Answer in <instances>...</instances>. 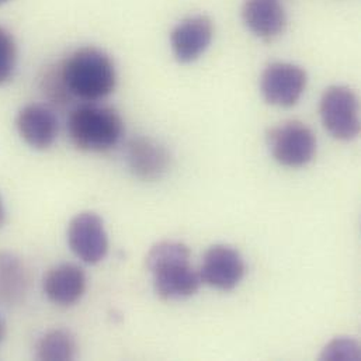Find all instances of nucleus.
<instances>
[{"label":"nucleus","mask_w":361,"mask_h":361,"mask_svg":"<svg viewBox=\"0 0 361 361\" xmlns=\"http://www.w3.org/2000/svg\"><path fill=\"white\" fill-rule=\"evenodd\" d=\"M4 221H6V208H4L3 200L0 197V226L4 224Z\"/></svg>","instance_id":"19"},{"label":"nucleus","mask_w":361,"mask_h":361,"mask_svg":"<svg viewBox=\"0 0 361 361\" xmlns=\"http://www.w3.org/2000/svg\"><path fill=\"white\" fill-rule=\"evenodd\" d=\"M87 288V279L82 267L72 263H62L48 270L42 280L45 297L58 307L78 304Z\"/></svg>","instance_id":"12"},{"label":"nucleus","mask_w":361,"mask_h":361,"mask_svg":"<svg viewBox=\"0 0 361 361\" xmlns=\"http://www.w3.org/2000/svg\"><path fill=\"white\" fill-rule=\"evenodd\" d=\"M212 37L214 25L207 16L184 18L171 34V45L175 58L180 63L197 61L209 47Z\"/></svg>","instance_id":"11"},{"label":"nucleus","mask_w":361,"mask_h":361,"mask_svg":"<svg viewBox=\"0 0 361 361\" xmlns=\"http://www.w3.org/2000/svg\"><path fill=\"white\" fill-rule=\"evenodd\" d=\"M66 130L71 142L79 151L103 154L120 144L126 127L117 110L86 103L71 111Z\"/></svg>","instance_id":"3"},{"label":"nucleus","mask_w":361,"mask_h":361,"mask_svg":"<svg viewBox=\"0 0 361 361\" xmlns=\"http://www.w3.org/2000/svg\"><path fill=\"white\" fill-rule=\"evenodd\" d=\"M78 353L76 338L66 329L45 332L35 345V357L42 361L73 360Z\"/></svg>","instance_id":"15"},{"label":"nucleus","mask_w":361,"mask_h":361,"mask_svg":"<svg viewBox=\"0 0 361 361\" xmlns=\"http://www.w3.org/2000/svg\"><path fill=\"white\" fill-rule=\"evenodd\" d=\"M38 87L51 109H65L75 100L63 80L61 62L44 68L38 80Z\"/></svg>","instance_id":"16"},{"label":"nucleus","mask_w":361,"mask_h":361,"mask_svg":"<svg viewBox=\"0 0 361 361\" xmlns=\"http://www.w3.org/2000/svg\"><path fill=\"white\" fill-rule=\"evenodd\" d=\"M321 118L326 131L339 141L360 134V107L356 93L346 86H331L321 99Z\"/></svg>","instance_id":"5"},{"label":"nucleus","mask_w":361,"mask_h":361,"mask_svg":"<svg viewBox=\"0 0 361 361\" xmlns=\"http://www.w3.org/2000/svg\"><path fill=\"white\" fill-rule=\"evenodd\" d=\"M242 17L246 27L264 41L280 37L287 25L286 8L280 0H245Z\"/></svg>","instance_id":"13"},{"label":"nucleus","mask_w":361,"mask_h":361,"mask_svg":"<svg viewBox=\"0 0 361 361\" xmlns=\"http://www.w3.org/2000/svg\"><path fill=\"white\" fill-rule=\"evenodd\" d=\"M4 336H6V322H4V319L0 317V343L3 342Z\"/></svg>","instance_id":"20"},{"label":"nucleus","mask_w":361,"mask_h":361,"mask_svg":"<svg viewBox=\"0 0 361 361\" xmlns=\"http://www.w3.org/2000/svg\"><path fill=\"white\" fill-rule=\"evenodd\" d=\"M10 0H0V6H3V4H6V3H8Z\"/></svg>","instance_id":"21"},{"label":"nucleus","mask_w":361,"mask_h":361,"mask_svg":"<svg viewBox=\"0 0 361 361\" xmlns=\"http://www.w3.org/2000/svg\"><path fill=\"white\" fill-rule=\"evenodd\" d=\"M246 263L243 256L232 246L214 245L202 259L200 277L207 286L219 291H232L243 280Z\"/></svg>","instance_id":"9"},{"label":"nucleus","mask_w":361,"mask_h":361,"mask_svg":"<svg viewBox=\"0 0 361 361\" xmlns=\"http://www.w3.org/2000/svg\"><path fill=\"white\" fill-rule=\"evenodd\" d=\"M68 245L75 256L87 264L103 262L110 246L103 219L92 211L73 216L68 226Z\"/></svg>","instance_id":"6"},{"label":"nucleus","mask_w":361,"mask_h":361,"mask_svg":"<svg viewBox=\"0 0 361 361\" xmlns=\"http://www.w3.org/2000/svg\"><path fill=\"white\" fill-rule=\"evenodd\" d=\"M307 72L294 63L274 62L262 73L260 89L264 100L277 107H293L304 94Z\"/></svg>","instance_id":"7"},{"label":"nucleus","mask_w":361,"mask_h":361,"mask_svg":"<svg viewBox=\"0 0 361 361\" xmlns=\"http://www.w3.org/2000/svg\"><path fill=\"white\" fill-rule=\"evenodd\" d=\"M147 267L152 274L155 293L165 301L187 300L202 283L200 273L190 264V249L181 242L164 240L152 246Z\"/></svg>","instance_id":"1"},{"label":"nucleus","mask_w":361,"mask_h":361,"mask_svg":"<svg viewBox=\"0 0 361 361\" xmlns=\"http://www.w3.org/2000/svg\"><path fill=\"white\" fill-rule=\"evenodd\" d=\"M17 44L13 34L0 25V86L8 83L17 66Z\"/></svg>","instance_id":"17"},{"label":"nucleus","mask_w":361,"mask_h":361,"mask_svg":"<svg viewBox=\"0 0 361 361\" xmlns=\"http://www.w3.org/2000/svg\"><path fill=\"white\" fill-rule=\"evenodd\" d=\"M61 66L66 87L75 100L96 103L116 90V65L109 54L96 47L73 51Z\"/></svg>","instance_id":"2"},{"label":"nucleus","mask_w":361,"mask_h":361,"mask_svg":"<svg viewBox=\"0 0 361 361\" xmlns=\"http://www.w3.org/2000/svg\"><path fill=\"white\" fill-rule=\"evenodd\" d=\"M28 287L30 274L24 262L11 252H0V305L23 304Z\"/></svg>","instance_id":"14"},{"label":"nucleus","mask_w":361,"mask_h":361,"mask_svg":"<svg viewBox=\"0 0 361 361\" xmlns=\"http://www.w3.org/2000/svg\"><path fill=\"white\" fill-rule=\"evenodd\" d=\"M16 128L30 148L47 151L58 138L59 123L49 106L27 104L17 113Z\"/></svg>","instance_id":"10"},{"label":"nucleus","mask_w":361,"mask_h":361,"mask_svg":"<svg viewBox=\"0 0 361 361\" xmlns=\"http://www.w3.org/2000/svg\"><path fill=\"white\" fill-rule=\"evenodd\" d=\"M126 164L131 175L142 181L162 180L173 166L171 151L149 137H134L126 145Z\"/></svg>","instance_id":"8"},{"label":"nucleus","mask_w":361,"mask_h":361,"mask_svg":"<svg viewBox=\"0 0 361 361\" xmlns=\"http://www.w3.org/2000/svg\"><path fill=\"white\" fill-rule=\"evenodd\" d=\"M322 360H359L360 359V346L356 341L349 338H336L332 342H329L322 355Z\"/></svg>","instance_id":"18"},{"label":"nucleus","mask_w":361,"mask_h":361,"mask_svg":"<svg viewBox=\"0 0 361 361\" xmlns=\"http://www.w3.org/2000/svg\"><path fill=\"white\" fill-rule=\"evenodd\" d=\"M267 144L277 164L298 169L311 164L317 155V137L301 121H287L267 133Z\"/></svg>","instance_id":"4"}]
</instances>
